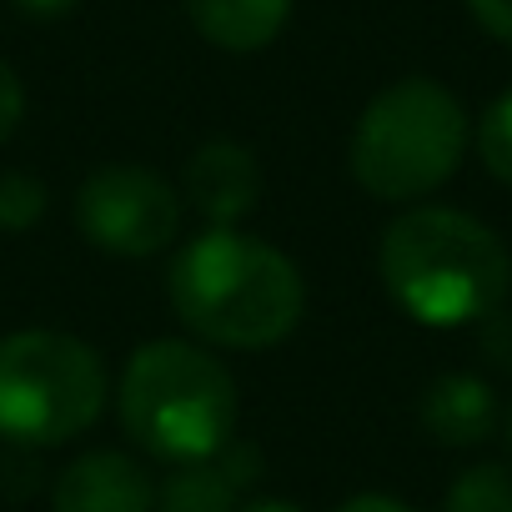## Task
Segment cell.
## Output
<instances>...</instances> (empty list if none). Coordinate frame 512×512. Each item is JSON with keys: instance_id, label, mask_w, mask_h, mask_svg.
I'll use <instances>...</instances> for the list:
<instances>
[{"instance_id": "cell-10", "label": "cell", "mask_w": 512, "mask_h": 512, "mask_svg": "<svg viewBox=\"0 0 512 512\" xmlns=\"http://www.w3.org/2000/svg\"><path fill=\"white\" fill-rule=\"evenodd\" d=\"M422 427L442 447H477L497 427V397L472 372H447L422 397Z\"/></svg>"}, {"instance_id": "cell-17", "label": "cell", "mask_w": 512, "mask_h": 512, "mask_svg": "<svg viewBox=\"0 0 512 512\" xmlns=\"http://www.w3.org/2000/svg\"><path fill=\"white\" fill-rule=\"evenodd\" d=\"M482 352L497 362V367H512V312H492L482 317Z\"/></svg>"}, {"instance_id": "cell-7", "label": "cell", "mask_w": 512, "mask_h": 512, "mask_svg": "<svg viewBox=\"0 0 512 512\" xmlns=\"http://www.w3.org/2000/svg\"><path fill=\"white\" fill-rule=\"evenodd\" d=\"M51 512H156V482L136 457L101 447L56 477Z\"/></svg>"}, {"instance_id": "cell-4", "label": "cell", "mask_w": 512, "mask_h": 512, "mask_svg": "<svg viewBox=\"0 0 512 512\" xmlns=\"http://www.w3.org/2000/svg\"><path fill=\"white\" fill-rule=\"evenodd\" d=\"M462 151H467L462 101L432 76H407L367 101L347 156L367 196L422 201L462 166Z\"/></svg>"}, {"instance_id": "cell-6", "label": "cell", "mask_w": 512, "mask_h": 512, "mask_svg": "<svg viewBox=\"0 0 512 512\" xmlns=\"http://www.w3.org/2000/svg\"><path fill=\"white\" fill-rule=\"evenodd\" d=\"M76 226L111 256H156L181 231V196L146 166H101L76 191Z\"/></svg>"}, {"instance_id": "cell-21", "label": "cell", "mask_w": 512, "mask_h": 512, "mask_svg": "<svg viewBox=\"0 0 512 512\" xmlns=\"http://www.w3.org/2000/svg\"><path fill=\"white\" fill-rule=\"evenodd\" d=\"M507 437H512V417H507Z\"/></svg>"}, {"instance_id": "cell-16", "label": "cell", "mask_w": 512, "mask_h": 512, "mask_svg": "<svg viewBox=\"0 0 512 512\" xmlns=\"http://www.w3.org/2000/svg\"><path fill=\"white\" fill-rule=\"evenodd\" d=\"M467 11L492 41L512 46V0H467Z\"/></svg>"}, {"instance_id": "cell-5", "label": "cell", "mask_w": 512, "mask_h": 512, "mask_svg": "<svg viewBox=\"0 0 512 512\" xmlns=\"http://www.w3.org/2000/svg\"><path fill=\"white\" fill-rule=\"evenodd\" d=\"M111 377L91 342L71 332L0 337V437L11 447H61L106 407Z\"/></svg>"}, {"instance_id": "cell-19", "label": "cell", "mask_w": 512, "mask_h": 512, "mask_svg": "<svg viewBox=\"0 0 512 512\" xmlns=\"http://www.w3.org/2000/svg\"><path fill=\"white\" fill-rule=\"evenodd\" d=\"M11 6L31 21H61L66 11H76V0H11Z\"/></svg>"}, {"instance_id": "cell-8", "label": "cell", "mask_w": 512, "mask_h": 512, "mask_svg": "<svg viewBox=\"0 0 512 512\" xmlns=\"http://www.w3.org/2000/svg\"><path fill=\"white\" fill-rule=\"evenodd\" d=\"M262 477V447L226 442L216 457L176 462L156 487V512H236V497Z\"/></svg>"}, {"instance_id": "cell-2", "label": "cell", "mask_w": 512, "mask_h": 512, "mask_svg": "<svg viewBox=\"0 0 512 512\" xmlns=\"http://www.w3.org/2000/svg\"><path fill=\"white\" fill-rule=\"evenodd\" d=\"M387 297L422 327H467L502 307L512 256L502 236L457 206L402 211L377 251Z\"/></svg>"}, {"instance_id": "cell-13", "label": "cell", "mask_w": 512, "mask_h": 512, "mask_svg": "<svg viewBox=\"0 0 512 512\" xmlns=\"http://www.w3.org/2000/svg\"><path fill=\"white\" fill-rule=\"evenodd\" d=\"M46 211V181L31 171H0V231H31Z\"/></svg>"}, {"instance_id": "cell-18", "label": "cell", "mask_w": 512, "mask_h": 512, "mask_svg": "<svg viewBox=\"0 0 512 512\" xmlns=\"http://www.w3.org/2000/svg\"><path fill=\"white\" fill-rule=\"evenodd\" d=\"M337 512H417L412 502H397V497H387V492H357V497H347Z\"/></svg>"}, {"instance_id": "cell-9", "label": "cell", "mask_w": 512, "mask_h": 512, "mask_svg": "<svg viewBox=\"0 0 512 512\" xmlns=\"http://www.w3.org/2000/svg\"><path fill=\"white\" fill-rule=\"evenodd\" d=\"M186 196L211 226H236L262 201V166L241 141H206L186 161Z\"/></svg>"}, {"instance_id": "cell-20", "label": "cell", "mask_w": 512, "mask_h": 512, "mask_svg": "<svg viewBox=\"0 0 512 512\" xmlns=\"http://www.w3.org/2000/svg\"><path fill=\"white\" fill-rule=\"evenodd\" d=\"M241 512H307V507L292 502V497H256V502H246Z\"/></svg>"}, {"instance_id": "cell-14", "label": "cell", "mask_w": 512, "mask_h": 512, "mask_svg": "<svg viewBox=\"0 0 512 512\" xmlns=\"http://www.w3.org/2000/svg\"><path fill=\"white\" fill-rule=\"evenodd\" d=\"M477 156L487 166V176H497L502 186H512V91H502L477 126Z\"/></svg>"}, {"instance_id": "cell-15", "label": "cell", "mask_w": 512, "mask_h": 512, "mask_svg": "<svg viewBox=\"0 0 512 512\" xmlns=\"http://www.w3.org/2000/svg\"><path fill=\"white\" fill-rule=\"evenodd\" d=\"M21 116H26V86H21V76L6 61H0V141L16 136Z\"/></svg>"}, {"instance_id": "cell-1", "label": "cell", "mask_w": 512, "mask_h": 512, "mask_svg": "<svg viewBox=\"0 0 512 512\" xmlns=\"http://www.w3.org/2000/svg\"><path fill=\"white\" fill-rule=\"evenodd\" d=\"M186 332L226 352H267L287 342L307 312V282L287 251L236 226L191 236L166 277Z\"/></svg>"}, {"instance_id": "cell-12", "label": "cell", "mask_w": 512, "mask_h": 512, "mask_svg": "<svg viewBox=\"0 0 512 512\" xmlns=\"http://www.w3.org/2000/svg\"><path fill=\"white\" fill-rule=\"evenodd\" d=\"M442 512H512V467H502V462L467 467L447 487Z\"/></svg>"}, {"instance_id": "cell-11", "label": "cell", "mask_w": 512, "mask_h": 512, "mask_svg": "<svg viewBox=\"0 0 512 512\" xmlns=\"http://www.w3.org/2000/svg\"><path fill=\"white\" fill-rule=\"evenodd\" d=\"M186 16L211 41L216 51H267L287 21H292V0H186Z\"/></svg>"}, {"instance_id": "cell-3", "label": "cell", "mask_w": 512, "mask_h": 512, "mask_svg": "<svg viewBox=\"0 0 512 512\" xmlns=\"http://www.w3.org/2000/svg\"><path fill=\"white\" fill-rule=\"evenodd\" d=\"M236 412L241 397L231 372L191 342H146L121 372V427L151 457H216L236 432Z\"/></svg>"}]
</instances>
